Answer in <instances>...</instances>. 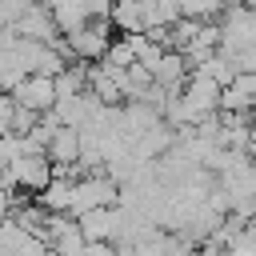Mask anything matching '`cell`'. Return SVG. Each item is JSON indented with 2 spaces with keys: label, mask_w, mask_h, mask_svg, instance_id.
<instances>
[{
  "label": "cell",
  "mask_w": 256,
  "mask_h": 256,
  "mask_svg": "<svg viewBox=\"0 0 256 256\" xmlns=\"http://www.w3.org/2000/svg\"><path fill=\"white\" fill-rule=\"evenodd\" d=\"M64 52H68V60H80V64H100L104 56H108V48H112V20L108 16H92L88 24H80V28H72V32H64Z\"/></svg>",
  "instance_id": "cell-1"
},
{
  "label": "cell",
  "mask_w": 256,
  "mask_h": 256,
  "mask_svg": "<svg viewBox=\"0 0 256 256\" xmlns=\"http://www.w3.org/2000/svg\"><path fill=\"white\" fill-rule=\"evenodd\" d=\"M52 176H56V164L48 160V152H24L20 160H12L0 172V188H12V192H44Z\"/></svg>",
  "instance_id": "cell-2"
},
{
  "label": "cell",
  "mask_w": 256,
  "mask_h": 256,
  "mask_svg": "<svg viewBox=\"0 0 256 256\" xmlns=\"http://www.w3.org/2000/svg\"><path fill=\"white\" fill-rule=\"evenodd\" d=\"M116 204H120V184L108 172H84V176H76L72 216H84L92 208H116Z\"/></svg>",
  "instance_id": "cell-3"
},
{
  "label": "cell",
  "mask_w": 256,
  "mask_h": 256,
  "mask_svg": "<svg viewBox=\"0 0 256 256\" xmlns=\"http://www.w3.org/2000/svg\"><path fill=\"white\" fill-rule=\"evenodd\" d=\"M12 100L20 104V108H32V112H52L56 108V76H40V72H28L16 88H12Z\"/></svg>",
  "instance_id": "cell-4"
},
{
  "label": "cell",
  "mask_w": 256,
  "mask_h": 256,
  "mask_svg": "<svg viewBox=\"0 0 256 256\" xmlns=\"http://www.w3.org/2000/svg\"><path fill=\"white\" fill-rule=\"evenodd\" d=\"M12 32H16V36H28V40H40V44H60V28H56L48 4H32V8L12 24Z\"/></svg>",
  "instance_id": "cell-5"
},
{
  "label": "cell",
  "mask_w": 256,
  "mask_h": 256,
  "mask_svg": "<svg viewBox=\"0 0 256 256\" xmlns=\"http://www.w3.org/2000/svg\"><path fill=\"white\" fill-rule=\"evenodd\" d=\"M36 200H40L48 212H68V216H72V200H76V176L56 172V176L48 180V188H44V192H36Z\"/></svg>",
  "instance_id": "cell-6"
},
{
  "label": "cell",
  "mask_w": 256,
  "mask_h": 256,
  "mask_svg": "<svg viewBox=\"0 0 256 256\" xmlns=\"http://www.w3.org/2000/svg\"><path fill=\"white\" fill-rule=\"evenodd\" d=\"M88 92H92L100 104H108V108H116V104L124 100V88H120L116 72H108L104 64H88Z\"/></svg>",
  "instance_id": "cell-7"
},
{
  "label": "cell",
  "mask_w": 256,
  "mask_h": 256,
  "mask_svg": "<svg viewBox=\"0 0 256 256\" xmlns=\"http://www.w3.org/2000/svg\"><path fill=\"white\" fill-rule=\"evenodd\" d=\"M76 224H80L88 244L92 240H116V208H92V212L76 216Z\"/></svg>",
  "instance_id": "cell-8"
},
{
  "label": "cell",
  "mask_w": 256,
  "mask_h": 256,
  "mask_svg": "<svg viewBox=\"0 0 256 256\" xmlns=\"http://www.w3.org/2000/svg\"><path fill=\"white\" fill-rule=\"evenodd\" d=\"M108 20H112V28L124 32V36L148 32V28H144V8H140V0H116L112 12H108Z\"/></svg>",
  "instance_id": "cell-9"
},
{
  "label": "cell",
  "mask_w": 256,
  "mask_h": 256,
  "mask_svg": "<svg viewBox=\"0 0 256 256\" xmlns=\"http://www.w3.org/2000/svg\"><path fill=\"white\" fill-rule=\"evenodd\" d=\"M48 8H52V20H56L60 32H72V28H80V24L92 20V12L84 8V0H48Z\"/></svg>",
  "instance_id": "cell-10"
},
{
  "label": "cell",
  "mask_w": 256,
  "mask_h": 256,
  "mask_svg": "<svg viewBox=\"0 0 256 256\" xmlns=\"http://www.w3.org/2000/svg\"><path fill=\"white\" fill-rule=\"evenodd\" d=\"M12 112H16L12 92H0V136H4V132H12Z\"/></svg>",
  "instance_id": "cell-11"
},
{
  "label": "cell",
  "mask_w": 256,
  "mask_h": 256,
  "mask_svg": "<svg viewBox=\"0 0 256 256\" xmlns=\"http://www.w3.org/2000/svg\"><path fill=\"white\" fill-rule=\"evenodd\" d=\"M84 256H120V248H116L112 240H92V244L84 248Z\"/></svg>",
  "instance_id": "cell-12"
},
{
  "label": "cell",
  "mask_w": 256,
  "mask_h": 256,
  "mask_svg": "<svg viewBox=\"0 0 256 256\" xmlns=\"http://www.w3.org/2000/svg\"><path fill=\"white\" fill-rule=\"evenodd\" d=\"M112 4H116V0H84V8H88L92 16H108V12H112Z\"/></svg>",
  "instance_id": "cell-13"
}]
</instances>
